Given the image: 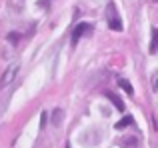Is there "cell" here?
<instances>
[{"instance_id":"obj_1","label":"cell","mask_w":158,"mask_h":148,"mask_svg":"<svg viewBox=\"0 0 158 148\" xmlns=\"http://www.w3.org/2000/svg\"><path fill=\"white\" fill-rule=\"evenodd\" d=\"M106 20H108L110 30H122V20H120L118 12H116L114 2H108V6H106Z\"/></svg>"},{"instance_id":"obj_2","label":"cell","mask_w":158,"mask_h":148,"mask_svg":"<svg viewBox=\"0 0 158 148\" xmlns=\"http://www.w3.org/2000/svg\"><path fill=\"white\" fill-rule=\"evenodd\" d=\"M16 74H18V64H10L6 68V72L2 74V78H0V86H8L16 78Z\"/></svg>"},{"instance_id":"obj_3","label":"cell","mask_w":158,"mask_h":148,"mask_svg":"<svg viewBox=\"0 0 158 148\" xmlns=\"http://www.w3.org/2000/svg\"><path fill=\"white\" fill-rule=\"evenodd\" d=\"M88 30H90V24H86V22H80V24H78V26L72 30V44H76L78 40L84 36V32H88Z\"/></svg>"},{"instance_id":"obj_4","label":"cell","mask_w":158,"mask_h":148,"mask_svg":"<svg viewBox=\"0 0 158 148\" xmlns=\"http://www.w3.org/2000/svg\"><path fill=\"white\" fill-rule=\"evenodd\" d=\"M62 120H64V112H62L60 108H56L52 112V126H56V128H58V126L62 124Z\"/></svg>"},{"instance_id":"obj_5","label":"cell","mask_w":158,"mask_h":148,"mask_svg":"<svg viewBox=\"0 0 158 148\" xmlns=\"http://www.w3.org/2000/svg\"><path fill=\"white\" fill-rule=\"evenodd\" d=\"M106 98H108V100H110V102H112V104H114V106H116V108H118V110H120V112H122V110H124V104H122V100H120V98H118V96H116V94H112V92H108V94H106Z\"/></svg>"},{"instance_id":"obj_6","label":"cell","mask_w":158,"mask_h":148,"mask_svg":"<svg viewBox=\"0 0 158 148\" xmlns=\"http://www.w3.org/2000/svg\"><path fill=\"white\" fill-rule=\"evenodd\" d=\"M156 44H158V30L152 28V40H150V54H156Z\"/></svg>"},{"instance_id":"obj_7","label":"cell","mask_w":158,"mask_h":148,"mask_svg":"<svg viewBox=\"0 0 158 148\" xmlns=\"http://www.w3.org/2000/svg\"><path fill=\"white\" fill-rule=\"evenodd\" d=\"M118 84H120V88H122V90H126V94H134V88H132V84H130L128 80L120 78V80H118Z\"/></svg>"},{"instance_id":"obj_8","label":"cell","mask_w":158,"mask_h":148,"mask_svg":"<svg viewBox=\"0 0 158 148\" xmlns=\"http://www.w3.org/2000/svg\"><path fill=\"white\" fill-rule=\"evenodd\" d=\"M132 122H134V120H132V116H124L120 122H116V128H126V126H130Z\"/></svg>"},{"instance_id":"obj_9","label":"cell","mask_w":158,"mask_h":148,"mask_svg":"<svg viewBox=\"0 0 158 148\" xmlns=\"http://www.w3.org/2000/svg\"><path fill=\"white\" fill-rule=\"evenodd\" d=\"M46 122H48V112H40V130L46 128Z\"/></svg>"},{"instance_id":"obj_10","label":"cell","mask_w":158,"mask_h":148,"mask_svg":"<svg viewBox=\"0 0 158 148\" xmlns=\"http://www.w3.org/2000/svg\"><path fill=\"white\" fill-rule=\"evenodd\" d=\"M18 38H20V36H18V32H10V34H8V42H18Z\"/></svg>"},{"instance_id":"obj_11","label":"cell","mask_w":158,"mask_h":148,"mask_svg":"<svg viewBox=\"0 0 158 148\" xmlns=\"http://www.w3.org/2000/svg\"><path fill=\"white\" fill-rule=\"evenodd\" d=\"M50 4V0H40V6H48Z\"/></svg>"},{"instance_id":"obj_12","label":"cell","mask_w":158,"mask_h":148,"mask_svg":"<svg viewBox=\"0 0 158 148\" xmlns=\"http://www.w3.org/2000/svg\"><path fill=\"white\" fill-rule=\"evenodd\" d=\"M66 148H70V146H66Z\"/></svg>"}]
</instances>
